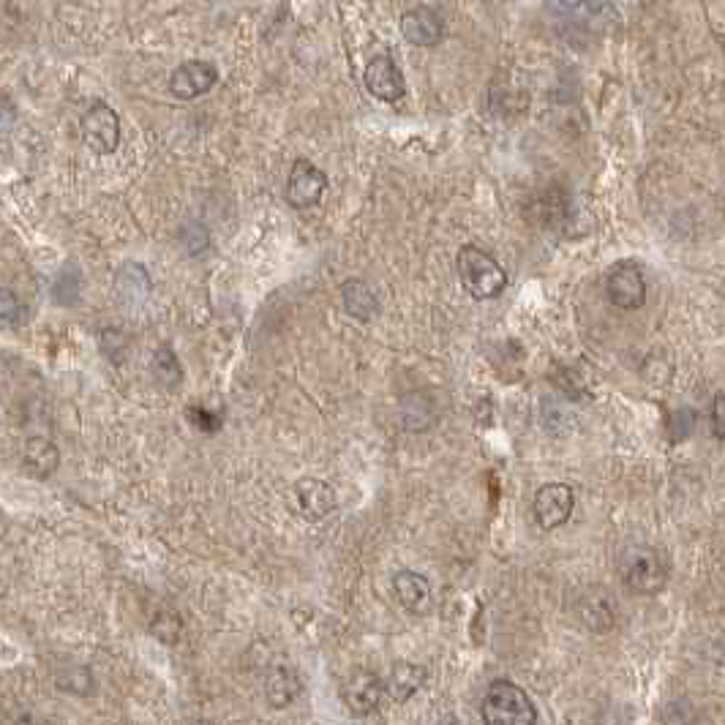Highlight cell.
<instances>
[{
    "label": "cell",
    "instance_id": "cell-1",
    "mask_svg": "<svg viewBox=\"0 0 725 725\" xmlns=\"http://www.w3.org/2000/svg\"><path fill=\"white\" fill-rule=\"evenodd\" d=\"M619 576L627 584L630 592L641 597L660 595L668 586L671 578V562L663 548L649 546V543H636L625 546L619 554Z\"/></svg>",
    "mask_w": 725,
    "mask_h": 725
},
{
    "label": "cell",
    "instance_id": "cell-2",
    "mask_svg": "<svg viewBox=\"0 0 725 725\" xmlns=\"http://www.w3.org/2000/svg\"><path fill=\"white\" fill-rule=\"evenodd\" d=\"M480 715L486 725H537V706L529 693L510 679H494L483 696Z\"/></svg>",
    "mask_w": 725,
    "mask_h": 725
},
{
    "label": "cell",
    "instance_id": "cell-3",
    "mask_svg": "<svg viewBox=\"0 0 725 725\" xmlns=\"http://www.w3.org/2000/svg\"><path fill=\"white\" fill-rule=\"evenodd\" d=\"M458 279L477 300H494L507 289V273L497 259L480 246H464L456 259Z\"/></svg>",
    "mask_w": 725,
    "mask_h": 725
},
{
    "label": "cell",
    "instance_id": "cell-4",
    "mask_svg": "<svg viewBox=\"0 0 725 725\" xmlns=\"http://www.w3.org/2000/svg\"><path fill=\"white\" fill-rule=\"evenodd\" d=\"M606 298L622 311H638L646 303L644 268L633 259H622L606 276Z\"/></svg>",
    "mask_w": 725,
    "mask_h": 725
},
{
    "label": "cell",
    "instance_id": "cell-5",
    "mask_svg": "<svg viewBox=\"0 0 725 725\" xmlns=\"http://www.w3.org/2000/svg\"><path fill=\"white\" fill-rule=\"evenodd\" d=\"M82 142L88 145L93 153L99 156H110L120 145V118L118 112L112 110L110 104H93L85 115H82Z\"/></svg>",
    "mask_w": 725,
    "mask_h": 725
},
{
    "label": "cell",
    "instance_id": "cell-6",
    "mask_svg": "<svg viewBox=\"0 0 725 725\" xmlns=\"http://www.w3.org/2000/svg\"><path fill=\"white\" fill-rule=\"evenodd\" d=\"M573 507H576V494H573V488L567 486V483H546V486H540L535 494V502H532L537 527L543 529V532H554L562 524H567L570 516H573Z\"/></svg>",
    "mask_w": 725,
    "mask_h": 725
},
{
    "label": "cell",
    "instance_id": "cell-7",
    "mask_svg": "<svg viewBox=\"0 0 725 725\" xmlns=\"http://www.w3.org/2000/svg\"><path fill=\"white\" fill-rule=\"evenodd\" d=\"M325 191H328V175L317 164H311L308 159H298L292 164V172H289L287 180V202L292 208H314Z\"/></svg>",
    "mask_w": 725,
    "mask_h": 725
},
{
    "label": "cell",
    "instance_id": "cell-8",
    "mask_svg": "<svg viewBox=\"0 0 725 725\" xmlns=\"http://www.w3.org/2000/svg\"><path fill=\"white\" fill-rule=\"evenodd\" d=\"M295 507L298 513L311 524H319L328 516H333L338 507V494L336 488L330 486L328 480H319V477H300L295 483Z\"/></svg>",
    "mask_w": 725,
    "mask_h": 725
},
{
    "label": "cell",
    "instance_id": "cell-9",
    "mask_svg": "<svg viewBox=\"0 0 725 725\" xmlns=\"http://www.w3.org/2000/svg\"><path fill=\"white\" fill-rule=\"evenodd\" d=\"M363 85L366 90L379 101H388V104H396V101L404 99L407 93V80H404V71L398 69V63L390 55H377L371 58V63L363 71Z\"/></svg>",
    "mask_w": 725,
    "mask_h": 725
},
{
    "label": "cell",
    "instance_id": "cell-10",
    "mask_svg": "<svg viewBox=\"0 0 725 725\" xmlns=\"http://www.w3.org/2000/svg\"><path fill=\"white\" fill-rule=\"evenodd\" d=\"M341 698L355 717L374 715L382 706V698H385V682L371 671H355L344 679Z\"/></svg>",
    "mask_w": 725,
    "mask_h": 725
},
{
    "label": "cell",
    "instance_id": "cell-11",
    "mask_svg": "<svg viewBox=\"0 0 725 725\" xmlns=\"http://www.w3.org/2000/svg\"><path fill=\"white\" fill-rule=\"evenodd\" d=\"M219 82V69L208 60H189L180 63L169 77V93L180 101H191L205 96Z\"/></svg>",
    "mask_w": 725,
    "mask_h": 725
},
{
    "label": "cell",
    "instance_id": "cell-12",
    "mask_svg": "<svg viewBox=\"0 0 725 725\" xmlns=\"http://www.w3.org/2000/svg\"><path fill=\"white\" fill-rule=\"evenodd\" d=\"M398 28H401L404 41H409L412 47H434L445 39V20L431 6H415V9L404 11Z\"/></svg>",
    "mask_w": 725,
    "mask_h": 725
},
{
    "label": "cell",
    "instance_id": "cell-13",
    "mask_svg": "<svg viewBox=\"0 0 725 725\" xmlns=\"http://www.w3.org/2000/svg\"><path fill=\"white\" fill-rule=\"evenodd\" d=\"M578 619L592 633H608L616 625V606L606 589H592L578 600Z\"/></svg>",
    "mask_w": 725,
    "mask_h": 725
},
{
    "label": "cell",
    "instance_id": "cell-14",
    "mask_svg": "<svg viewBox=\"0 0 725 725\" xmlns=\"http://www.w3.org/2000/svg\"><path fill=\"white\" fill-rule=\"evenodd\" d=\"M341 306L358 322H368L379 314L377 292L360 279H347L341 284Z\"/></svg>",
    "mask_w": 725,
    "mask_h": 725
},
{
    "label": "cell",
    "instance_id": "cell-15",
    "mask_svg": "<svg viewBox=\"0 0 725 725\" xmlns=\"http://www.w3.org/2000/svg\"><path fill=\"white\" fill-rule=\"evenodd\" d=\"M426 679L428 674L423 666H415V663H398V666H393L388 679H382V682H385V696L393 698L396 704H407L409 698L423 690Z\"/></svg>",
    "mask_w": 725,
    "mask_h": 725
},
{
    "label": "cell",
    "instance_id": "cell-16",
    "mask_svg": "<svg viewBox=\"0 0 725 725\" xmlns=\"http://www.w3.org/2000/svg\"><path fill=\"white\" fill-rule=\"evenodd\" d=\"M58 464H60V453L50 439L30 437L28 442H25V447H22V467H25L28 475L39 477V480H47L50 475H55Z\"/></svg>",
    "mask_w": 725,
    "mask_h": 725
},
{
    "label": "cell",
    "instance_id": "cell-17",
    "mask_svg": "<svg viewBox=\"0 0 725 725\" xmlns=\"http://www.w3.org/2000/svg\"><path fill=\"white\" fill-rule=\"evenodd\" d=\"M393 595L409 611H423L431 600V584L415 570H398L393 576Z\"/></svg>",
    "mask_w": 725,
    "mask_h": 725
},
{
    "label": "cell",
    "instance_id": "cell-18",
    "mask_svg": "<svg viewBox=\"0 0 725 725\" xmlns=\"http://www.w3.org/2000/svg\"><path fill=\"white\" fill-rule=\"evenodd\" d=\"M398 420H401L404 431L420 434V431L431 428V423L437 420V407H434V401L426 393H409L401 401V407H398Z\"/></svg>",
    "mask_w": 725,
    "mask_h": 725
},
{
    "label": "cell",
    "instance_id": "cell-19",
    "mask_svg": "<svg viewBox=\"0 0 725 725\" xmlns=\"http://www.w3.org/2000/svg\"><path fill=\"white\" fill-rule=\"evenodd\" d=\"M150 289H153V284H150L148 270L142 268L140 262H126V265L120 268L118 273L120 298L129 300V303H140V300L148 298Z\"/></svg>",
    "mask_w": 725,
    "mask_h": 725
},
{
    "label": "cell",
    "instance_id": "cell-20",
    "mask_svg": "<svg viewBox=\"0 0 725 725\" xmlns=\"http://www.w3.org/2000/svg\"><path fill=\"white\" fill-rule=\"evenodd\" d=\"M300 693V682L298 676L292 674L289 668H273V674L268 676L265 682V696L276 709H284L289 706Z\"/></svg>",
    "mask_w": 725,
    "mask_h": 725
},
{
    "label": "cell",
    "instance_id": "cell-21",
    "mask_svg": "<svg viewBox=\"0 0 725 725\" xmlns=\"http://www.w3.org/2000/svg\"><path fill=\"white\" fill-rule=\"evenodd\" d=\"M150 368H153V377H156L161 388L175 390L183 382V366H180L178 355H175V349L169 347V344H161L156 349Z\"/></svg>",
    "mask_w": 725,
    "mask_h": 725
},
{
    "label": "cell",
    "instance_id": "cell-22",
    "mask_svg": "<svg viewBox=\"0 0 725 725\" xmlns=\"http://www.w3.org/2000/svg\"><path fill=\"white\" fill-rule=\"evenodd\" d=\"M80 289H82V273L77 262H66L60 268L58 279L52 284V298L58 306H77L80 303Z\"/></svg>",
    "mask_w": 725,
    "mask_h": 725
},
{
    "label": "cell",
    "instance_id": "cell-23",
    "mask_svg": "<svg viewBox=\"0 0 725 725\" xmlns=\"http://www.w3.org/2000/svg\"><path fill=\"white\" fill-rule=\"evenodd\" d=\"M540 423L551 437H567L576 428V418L570 415V409L557 401V398H543L540 404Z\"/></svg>",
    "mask_w": 725,
    "mask_h": 725
},
{
    "label": "cell",
    "instance_id": "cell-24",
    "mask_svg": "<svg viewBox=\"0 0 725 725\" xmlns=\"http://www.w3.org/2000/svg\"><path fill=\"white\" fill-rule=\"evenodd\" d=\"M55 685L71 696H90L93 693V674L85 666H69L55 676Z\"/></svg>",
    "mask_w": 725,
    "mask_h": 725
},
{
    "label": "cell",
    "instance_id": "cell-25",
    "mask_svg": "<svg viewBox=\"0 0 725 725\" xmlns=\"http://www.w3.org/2000/svg\"><path fill=\"white\" fill-rule=\"evenodd\" d=\"M551 382L554 388L562 393L570 401H578V398L586 396V379L581 377V371L573 366H559L551 371Z\"/></svg>",
    "mask_w": 725,
    "mask_h": 725
},
{
    "label": "cell",
    "instance_id": "cell-26",
    "mask_svg": "<svg viewBox=\"0 0 725 725\" xmlns=\"http://www.w3.org/2000/svg\"><path fill=\"white\" fill-rule=\"evenodd\" d=\"M150 633L159 638L161 644H178L180 636H183V622L172 611H159L150 619Z\"/></svg>",
    "mask_w": 725,
    "mask_h": 725
},
{
    "label": "cell",
    "instance_id": "cell-27",
    "mask_svg": "<svg viewBox=\"0 0 725 725\" xmlns=\"http://www.w3.org/2000/svg\"><path fill=\"white\" fill-rule=\"evenodd\" d=\"M693 423H696V415H693V409H676L668 415V423H666V431H668V439L679 445V442H685L690 437V431H693Z\"/></svg>",
    "mask_w": 725,
    "mask_h": 725
},
{
    "label": "cell",
    "instance_id": "cell-28",
    "mask_svg": "<svg viewBox=\"0 0 725 725\" xmlns=\"http://www.w3.org/2000/svg\"><path fill=\"white\" fill-rule=\"evenodd\" d=\"M666 725H696L698 723V715H696V706L685 701V698H679V701H671L666 706Z\"/></svg>",
    "mask_w": 725,
    "mask_h": 725
},
{
    "label": "cell",
    "instance_id": "cell-29",
    "mask_svg": "<svg viewBox=\"0 0 725 725\" xmlns=\"http://www.w3.org/2000/svg\"><path fill=\"white\" fill-rule=\"evenodd\" d=\"M22 319V303L11 289L0 287V325H17Z\"/></svg>",
    "mask_w": 725,
    "mask_h": 725
},
{
    "label": "cell",
    "instance_id": "cell-30",
    "mask_svg": "<svg viewBox=\"0 0 725 725\" xmlns=\"http://www.w3.org/2000/svg\"><path fill=\"white\" fill-rule=\"evenodd\" d=\"M186 238H183V243H186V251L189 254H199V251H205L208 249V229L202 227V224H197V221H191V224H186V232H183Z\"/></svg>",
    "mask_w": 725,
    "mask_h": 725
},
{
    "label": "cell",
    "instance_id": "cell-31",
    "mask_svg": "<svg viewBox=\"0 0 725 725\" xmlns=\"http://www.w3.org/2000/svg\"><path fill=\"white\" fill-rule=\"evenodd\" d=\"M104 336L112 338V344L110 341H101V349L107 352V358L120 363V360H123V352H126V338H123L120 330H104Z\"/></svg>",
    "mask_w": 725,
    "mask_h": 725
},
{
    "label": "cell",
    "instance_id": "cell-32",
    "mask_svg": "<svg viewBox=\"0 0 725 725\" xmlns=\"http://www.w3.org/2000/svg\"><path fill=\"white\" fill-rule=\"evenodd\" d=\"M189 418L194 420V426L202 428V431H219L221 428V418L219 415H213V412H208V409H202V407H191L189 409Z\"/></svg>",
    "mask_w": 725,
    "mask_h": 725
},
{
    "label": "cell",
    "instance_id": "cell-33",
    "mask_svg": "<svg viewBox=\"0 0 725 725\" xmlns=\"http://www.w3.org/2000/svg\"><path fill=\"white\" fill-rule=\"evenodd\" d=\"M17 123V104L0 93V131H11Z\"/></svg>",
    "mask_w": 725,
    "mask_h": 725
},
{
    "label": "cell",
    "instance_id": "cell-34",
    "mask_svg": "<svg viewBox=\"0 0 725 725\" xmlns=\"http://www.w3.org/2000/svg\"><path fill=\"white\" fill-rule=\"evenodd\" d=\"M712 428H715V437L723 442L725 439V398L723 393L715 396V409H712Z\"/></svg>",
    "mask_w": 725,
    "mask_h": 725
},
{
    "label": "cell",
    "instance_id": "cell-35",
    "mask_svg": "<svg viewBox=\"0 0 725 725\" xmlns=\"http://www.w3.org/2000/svg\"><path fill=\"white\" fill-rule=\"evenodd\" d=\"M584 3H589V11H592V14H597V11L606 9L611 0H584Z\"/></svg>",
    "mask_w": 725,
    "mask_h": 725
},
{
    "label": "cell",
    "instance_id": "cell-36",
    "mask_svg": "<svg viewBox=\"0 0 725 725\" xmlns=\"http://www.w3.org/2000/svg\"><path fill=\"white\" fill-rule=\"evenodd\" d=\"M557 3H559V6H562V9L573 11V9H578V6H581L584 0H557Z\"/></svg>",
    "mask_w": 725,
    "mask_h": 725
},
{
    "label": "cell",
    "instance_id": "cell-37",
    "mask_svg": "<svg viewBox=\"0 0 725 725\" xmlns=\"http://www.w3.org/2000/svg\"><path fill=\"white\" fill-rule=\"evenodd\" d=\"M17 725H58V723H52V720H41V723H36V720H33V717L25 715V717H22V720H20V723H17Z\"/></svg>",
    "mask_w": 725,
    "mask_h": 725
},
{
    "label": "cell",
    "instance_id": "cell-38",
    "mask_svg": "<svg viewBox=\"0 0 725 725\" xmlns=\"http://www.w3.org/2000/svg\"><path fill=\"white\" fill-rule=\"evenodd\" d=\"M439 725H461V723H458L456 717H447V720H442V723H439Z\"/></svg>",
    "mask_w": 725,
    "mask_h": 725
}]
</instances>
